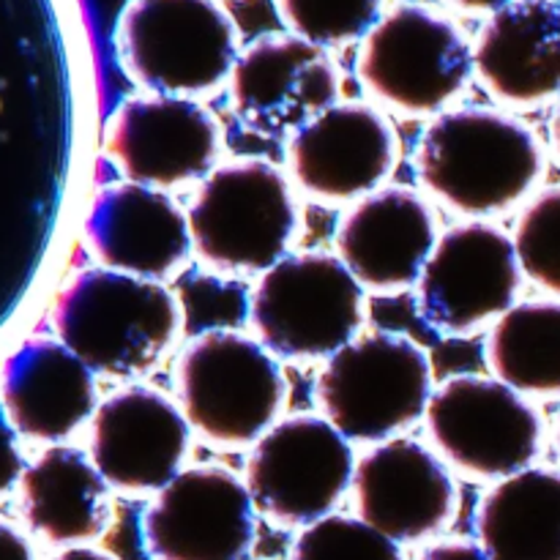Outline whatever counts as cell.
Here are the masks:
<instances>
[{
	"label": "cell",
	"instance_id": "1",
	"mask_svg": "<svg viewBox=\"0 0 560 560\" xmlns=\"http://www.w3.org/2000/svg\"><path fill=\"white\" fill-rule=\"evenodd\" d=\"M413 162L427 195L465 217H490L530 195L547 159L536 131L512 113L459 107L430 120Z\"/></svg>",
	"mask_w": 560,
	"mask_h": 560
},
{
	"label": "cell",
	"instance_id": "2",
	"mask_svg": "<svg viewBox=\"0 0 560 560\" xmlns=\"http://www.w3.org/2000/svg\"><path fill=\"white\" fill-rule=\"evenodd\" d=\"M184 328L170 288L113 268H82L60 288L52 331L93 375L135 381L162 364Z\"/></svg>",
	"mask_w": 560,
	"mask_h": 560
},
{
	"label": "cell",
	"instance_id": "3",
	"mask_svg": "<svg viewBox=\"0 0 560 560\" xmlns=\"http://www.w3.org/2000/svg\"><path fill=\"white\" fill-rule=\"evenodd\" d=\"M474 74L468 33L424 0L386 5L355 52V77L364 91L377 104L413 118L446 113Z\"/></svg>",
	"mask_w": 560,
	"mask_h": 560
},
{
	"label": "cell",
	"instance_id": "4",
	"mask_svg": "<svg viewBox=\"0 0 560 560\" xmlns=\"http://www.w3.org/2000/svg\"><path fill=\"white\" fill-rule=\"evenodd\" d=\"M175 399L191 430L224 448L255 446L288 402L277 355L257 337L211 328L175 361Z\"/></svg>",
	"mask_w": 560,
	"mask_h": 560
},
{
	"label": "cell",
	"instance_id": "5",
	"mask_svg": "<svg viewBox=\"0 0 560 560\" xmlns=\"http://www.w3.org/2000/svg\"><path fill=\"white\" fill-rule=\"evenodd\" d=\"M115 52L148 93L197 98L230 80L241 31L219 0H126Z\"/></svg>",
	"mask_w": 560,
	"mask_h": 560
},
{
	"label": "cell",
	"instance_id": "6",
	"mask_svg": "<svg viewBox=\"0 0 560 560\" xmlns=\"http://www.w3.org/2000/svg\"><path fill=\"white\" fill-rule=\"evenodd\" d=\"M186 217L202 266L219 273H266L290 255L299 202L282 167L235 159L200 180Z\"/></svg>",
	"mask_w": 560,
	"mask_h": 560
},
{
	"label": "cell",
	"instance_id": "7",
	"mask_svg": "<svg viewBox=\"0 0 560 560\" xmlns=\"http://www.w3.org/2000/svg\"><path fill=\"white\" fill-rule=\"evenodd\" d=\"M432 394L430 353L405 334L361 331L317 372L312 397L350 443L392 441L424 421Z\"/></svg>",
	"mask_w": 560,
	"mask_h": 560
},
{
	"label": "cell",
	"instance_id": "8",
	"mask_svg": "<svg viewBox=\"0 0 560 560\" xmlns=\"http://www.w3.org/2000/svg\"><path fill=\"white\" fill-rule=\"evenodd\" d=\"M364 293L331 252H293L252 288L249 326L277 359L328 361L361 334Z\"/></svg>",
	"mask_w": 560,
	"mask_h": 560
},
{
	"label": "cell",
	"instance_id": "9",
	"mask_svg": "<svg viewBox=\"0 0 560 560\" xmlns=\"http://www.w3.org/2000/svg\"><path fill=\"white\" fill-rule=\"evenodd\" d=\"M427 438L448 468L501 481L534 465L545 424L534 405L498 377L457 375L435 388Z\"/></svg>",
	"mask_w": 560,
	"mask_h": 560
},
{
	"label": "cell",
	"instance_id": "10",
	"mask_svg": "<svg viewBox=\"0 0 560 560\" xmlns=\"http://www.w3.org/2000/svg\"><path fill=\"white\" fill-rule=\"evenodd\" d=\"M353 443L323 416L277 421L246 457V490L262 517L306 528L334 514L353 487Z\"/></svg>",
	"mask_w": 560,
	"mask_h": 560
},
{
	"label": "cell",
	"instance_id": "11",
	"mask_svg": "<svg viewBox=\"0 0 560 560\" xmlns=\"http://www.w3.org/2000/svg\"><path fill=\"white\" fill-rule=\"evenodd\" d=\"M520 282L523 268L512 235L470 219L438 238L416 282V306L435 331L470 337L517 304Z\"/></svg>",
	"mask_w": 560,
	"mask_h": 560
},
{
	"label": "cell",
	"instance_id": "12",
	"mask_svg": "<svg viewBox=\"0 0 560 560\" xmlns=\"http://www.w3.org/2000/svg\"><path fill=\"white\" fill-rule=\"evenodd\" d=\"M255 503L246 481L222 465L184 468L142 514L151 560H246L255 545Z\"/></svg>",
	"mask_w": 560,
	"mask_h": 560
},
{
	"label": "cell",
	"instance_id": "13",
	"mask_svg": "<svg viewBox=\"0 0 560 560\" xmlns=\"http://www.w3.org/2000/svg\"><path fill=\"white\" fill-rule=\"evenodd\" d=\"M233 113L260 137H290L339 102L334 55L293 33H266L241 49L228 80Z\"/></svg>",
	"mask_w": 560,
	"mask_h": 560
},
{
	"label": "cell",
	"instance_id": "14",
	"mask_svg": "<svg viewBox=\"0 0 560 560\" xmlns=\"http://www.w3.org/2000/svg\"><path fill=\"white\" fill-rule=\"evenodd\" d=\"M107 153L126 180L164 191L217 167L222 129L197 98L142 93L120 102L109 118Z\"/></svg>",
	"mask_w": 560,
	"mask_h": 560
},
{
	"label": "cell",
	"instance_id": "15",
	"mask_svg": "<svg viewBox=\"0 0 560 560\" xmlns=\"http://www.w3.org/2000/svg\"><path fill=\"white\" fill-rule=\"evenodd\" d=\"M397 164V129L366 102H337L288 137L290 178L323 202H355L383 189Z\"/></svg>",
	"mask_w": 560,
	"mask_h": 560
},
{
	"label": "cell",
	"instance_id": "16",
	"mask_svg": "<svg viewBox=\"0 0 560 560\" xmlns=\"http://www.w3.org/2000/svg\"><path fill=\"white\" fill-rule=\"evenodd\" d=\"M191 424L178 399L153 386H126L98 402L88 454L113 490L148 495L184 470Z\"/></svg>",
	"mask_w": 560,
	"mask_h": 560
},
{
	"label": "cell",
	"instance_id": "17",
	"mask_svg": "<svg viewBox=\"0 0 560 560\" xmlns=\"http://www.w3.org/2000/svg\"><path fill=\"white\" fill-rule=\"evenodd\" d=\"M355 517L397 545H416L448 528L459 487L446 459L416 438H392L355 463Z\"/></svg>",
	"mask_w": 560,
	"mask_h": 560
},
{
	"label": "cell",
	"instance_id": "18",
	"mask_svg": "<svg viewBox=\"0 0 560 560\" xmlns=\"http://www.w3.org/2000/svg\"><path fill=\"white\" fill-rule=\"evenodd\" d=\"M430 200L410 186H383L355 200L334 230L337 257L370 293L416 288L438 244Z\"/></svg>",
	"mask_w": 560,
	"mask_h": 560
},
{
	"label": "cell",
	"instance_id": "19",
	"mask_svg": "<svg viewBox=\"0 0 560 560\" xmlns=\"http://www.w3.org/2000/svg\"><path fill=\"white\" fill-rule=\"evenodd\" d=\"M85 246L102 268L131 277H175L191 249L189 217L162 189L124 184L102 186L85 217Z\"/></svg>",
	"mask_w": 560,
	"mask_h": 560
},
{
	"label": "cell",
	"instance_id": "20",
	"mask_svg": "<svg viewBox=\"0 0 560 560\" xmlns=\"http://www.w3.org/2000/svg\"><path fill=\"white\" fill-rule=\"evenodd\" d=\"M0 399L20 438L58 446L91 424L96 375L58 337H31L0 364Z\"/></svg>",
	"mask_w": 560,
	"mask_h": 560
},
{
	"label": "cell",
	"instance_id": "21",
	"mask_svg": "<svg viewBox=\"0 0 560 560\" xmlns=\"http://www.w3.org/2000/svg\"><path fill=\"white\" fill-rule=\"evenodd\" d=\"M481 88L512 107L560 98V0H512L474 38Z\"/></svg>",
	"mask_w": 560,
	"mask_h": 560
},
{
	"label": "cell",
	"instance_id": "22",
	"mask_svg": "<svg viewBox=\"0 0 560 560\" xmlns=\"http://www.w3.org/2000/svg\"><path fill=\"white\" fill-rule=\"evenodd\" d=\"M16 498L27 528L49 545H88L109 525V485L91 454L66 443L27 463Z\"/></svg>",
	"mask_w": 560,
	"mask_h": 560
},
{
	"label": "cell",
	"instance_id": "23",
	"mask_svg": "<svg viewBox=\"0 0 560 560\" xmlns=\"http://www.w3.org/2000/svg\"><path fill=\"white\" fill-rule=\"evenodd\" d=\"M476 534L490 560H560V470L498 481L476 509Z\"/></svg>",
	"mask_w": 560,
	"mask_h": 560
},
{
	"label": "cell",
	"instance_id": "24",
	"mask_svg": "<svg viewBox=\"0 0 560 560\" xmlns=\"http://www.w3.org/2000/svg\"><path fill=\"white\" fill-rule=\"evenodd\" d=\"M487 366L509 388L530 397L560 394V301H523L492 323Z\"/></svg>",
	"mask_w": 560,
	"mask_h": 560
},
{
	"label": "cell",
	"instance_id": "25",
	"mask_svg": "<svg viewBox=\"0 0 560 560\" xmlns=\"http://www.w3.org/2000/svg\"><path fill=\"white\" fill-rule=\"evenodd\" d=\"M288 33L323 49L361 42L386 11V0H273Z\"/></svg>",
	"mask_w": 560,
	"mask_h": 560
},
{
	"label": "cell",
	"instance_id": "26",
	"mask_svg": "<svg viewBox=\"0 0 560 560\" xmlns=\"http://www.w3.org/2000/svg\"><path fill=\"white\" fill-rule=\"evenodd\" d=\"M512 238L525 277L560 299V186L539 191L523 208Z\"/></svg>",
	"mask_w": 560,
	"mask_h": 560
},
{
	"label": "cell",
	"instance_id": "27",
	"mask_svg": "<svg viewBox=\"0 0 560 560\" xmlns=\"http://www.w3.org/2000/svg\"><path fill=\"white\" fill-rule=\"evenodd\" d=\"M288 560H405L397 541L361 517L328 514L301 528Z\"/></svg>",
	"mask_w": 560,
	"mask_h": 560
},
{
	"label": "cell",
	"instance_id": "28",
	"mask_svg": "<svg viewBox=\"0 0 560 560\" xmlns=\"http://www.w3.org/2000/svg\"><path fill=\"white\" fill-rule=\"evenodd\" d=\"M25 468L27 463L22 457L20 432L14 430V424H11L9 413L3 408V399H0V501L9 498L11 492H16Z\"/></svg>",
	"mask_w": 560,
	"mask_h": 560
},
{
	"label": "cell",
	"instance_id": "29",
	"mask_svg": "<svg viewBox=\"0 0 560 560\" xmlns=\"http://www.w3.org/2000/svg\"><path fill=\"white\" fill-rule=\"evenodd\" d=\"M0 560H36L27 536L5 517H0Z\"/></svg>",
	"mask_w": 560,
	"mask_h": 560
},
{
	"label": "cell",
	"instance_id": "30",
	"mask_svg": "<svg viewBox=\"0 0 560 560\" xmlns=\"http://www.w3.org/2000/svg\"><path fill=\"white\" fill-rule=\"evenodd\" d=\"M419 560H490L481 545L465 539H448L441 545H432Z\"/></svg>",
	"mask_w": 560,
	"mask_h": 560
},
{
	"label": "cell",
	"instance_id": "31",
	"mask_svg": "<svg viewBox=\"0 0 560 560\" xmlns=\"http://www.w3.org/2000/svg\"><path fill=\"white\" fill-rule=\"evenodd\" d=\"M448 9L459 11V14L468 16H492L495 11H501L503 5H509L512 0H441Z\"/></svg>",
	"mask_w": 560,
	"mask_h": 560
},
{
	"label": "cell",
	"instance_id": "32",
	"mask_svg": "<svg viewBox=\"0 0 560 560\" xmlns=\"http://www.w3.org/2000/svg\"><path fill=\"white\" fill-rule=\"evenodd\" d=\"M52 560H118V558L109 556V552L104 550H96V547L91 545H80V547H63V550H60Z\"/></svg>",
	"mask_w": 560,
	"mask_h": 560
},
{
	"label": "cell",
	"instance_id": "33",
	"mask_svg": "<svg viewBox=\"0 0 560 560\" xmlns=\"http://www.w3.org/2000/svg\"><path fill=\"white\" fill-rule=\"evenodd\" d=\"M550 137H552V148H556V153H558V162H560V98H558V107H556V113H552Z\"/></svg>",
	"mask_w": 560,
	"mask_h": 560
},
{
	"label": "cell",
	"instance_id": "34",
	"mask_svg": "<svg viewBox=\"0 0 560 560\" xmlns=\"http://www.w3.org/2000/svg\"><path fill=\"white\" fill-rule=\"evenodd\" d=\"M556 443H558V452H560V419H558V432H556Z\"/></svg>",
	"mask_w": 560,
	"mask_h": 560
}]
</instances>
